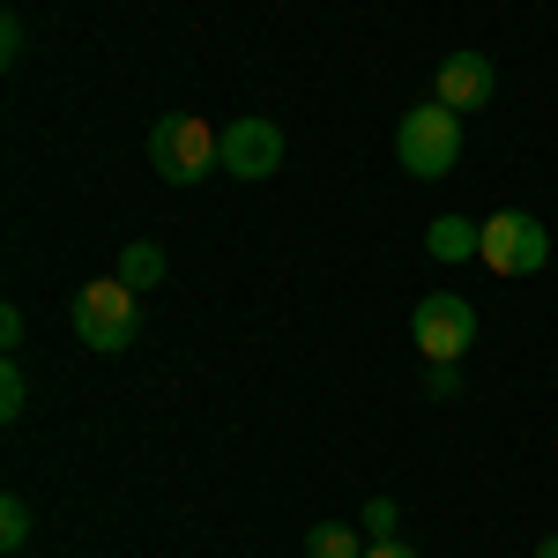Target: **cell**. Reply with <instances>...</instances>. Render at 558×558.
<instances>
[{
    "instance_id": "7c38bea8",
    "label": "cell",
    "mask_w": 558,
    "mask_h": 558,
    "mask_svg": "<svg viewBox=\"0 0 558 558\" xmlns=\"http://www.w3.org/2000/svg\"><path fill=\"white\" fill-rule=\"evenodd\" d=\"M23 544H31V507L8 492V499H0V551H23Z\"/></svg>"
},
{
    "instance_id": "6da1fadb",
    "label": "cell",
    "mask_w": 558,
    "mask_h": 558,
    "mask_svg": "<svg viewBox=\"0 0 558 558\" xmlns=\"http://www.w3.org/2000/svg\"><path fill=\"white\" fill-rule=\"evenodd\" d=\"M395 157H402V172L410 179H447L462 165V112L454 105H410L402 112V128H395Z\"/></svg>"
},
{
    "instance_id": "2e32d148",
    "label": "cell",
    "mask_w": 558,
    "mask_h": 558,
    "mask_svg": "<svg viewBox=\"0 0 558 558\" xmlns=\"http://www.w3.org/2000/svg\"><path fill=\"white\" fill-rule=\"evenodd\" d=\"M0 350H8V357L23 350V313H15V305H0Z\"/></svg>"
},
{
    "instance_id": "9c48e42d",
    "label": "cell",
    "mask_w": 558,
    "mask_h": 558,
    "mask_svg": "<svg viewBox=\"0 0 558 558\" xmlns=\"http://www.w3.org/2000/svg\"><path fill=\"white\" fill-rule=\"evenodd\" d=\"M305 558H365V529L357 521H313L305 529Z\"/></svg>"
},
{
    "instance_id": "4fadbf2b",
    "label": "cell",
    "mask_w": 558,
    "mask_h": 558,
    "mask_svg": "<svg viewBox=\"0 0 558 558\" xmlns=\"http://www.w3.org/2000/svg\"><path fill=\"white\" fill-rule=\"evenodd\" d=\"M425 395L432 402H454V395H462V365H454V357H432L425 365Z\"/></svg>"
},
{
    "instance_id": "52a82bcc",
    "label": "cell",
    "mask_w": 558,
    "mask_h": 558,
    "mask_svg": "<svg viewBox=\"0 0 558 558\" xmlns=\"http://www.w3.org/2000/svg\"><path fill=\"white\" fill-rule=\"evenodd\" d=\"M492 89H499V75H492V60H484V52H447V60H439V75H432V97H439V105H454V112L492 105Z\"/></svg>"
},
{
    "instance_id": "30bf717a",
    "label": "cell",
    "mask_w": 558,
    "mask_h": 558,
    "mask_svg": "<svg viewBox=\"0 0 558 558\" xmlns=\"http://www.w3.org/2000/svg\"><path fill=\"white\" fill-rule=\"evenodd\" d=\"M112 276H120V283H134V291H157V283H165V246H149V239H128Z\"/></svg>"
},
{
    "instance_id": "ac0fdd59",
    "label": "cell",
    "mask_w": 558,
    "mask_h": 558,
    "mask_svg": "<svg viewBox=\"0 0 558 558\" xmlns=\"http://www.w3.org/2000/svg\"><path fill=\"white\" fill-rule=\"evenodd\" d=\"M536 558H558V536H544V544H536Z\"/></svg>"
},
{
    "instance_id": "5b68a950",
    "label": "cell",
    "mask_w": 558,
    "mask_h": 558,
    "mask_svg": "<svg viewBox=\"0 0 558 558\" xmlns=\"http://www.w3.org/2000/svg\"><path fill=\"white\" fill-rule=\"evenodd\" d=\"M476 260H484L492 276H536V268L551 260V231L529 209H499V216H484V254Z\"/></svg>"
},
{
    "instance_id": "ba28073f",
    "label": "cell",
    "mask_w": 558,
    "mask_h": 558,
    "mask_svg": "<svg viewBox=\"0 0 558 558\" xmlns=\"http://www.w3.org/2000/svg\"><path fill=\"white\" fill-rule=\"evenodd\" d=\"M425 254L447 260V268H454V260H476V254H484V223H476V216H432Z\"/></svg>"
},
{
    "instance_id": "8fae6325",
    "label": "cell",
    "mask_w": 558,
    "mask_h": 558,
    "mask_svg": "<svg viewBox=\"0 0 558 558\" xmlns=\"http://www.w3.org/2000/svg\"><path fill=\"white\" fill-rule=\"evenodd\" d=\"M357 529H365V544H395V536H402V514H395V499H365Z\"/></svg>"
},
{
    "instance_id": "277c9868",
    "label": "cell",
    "mask_w": 558,
    "mask_h": 558,
    "mask_svg": "<svg viewBox=\"0 0 558 558\" xmlns=\"http://www.w3.org/2000/svg\"><path fill=\"white\" fill-rule=\"evenodd\" d=\"M410 343L425 350V365L432 357H470L476 343V305L470 299H454V291H425V299L410 305Z\"/></svg>"
},
{
    "instance_id": "3957f363",
    "label": "cell",
    "mask_w": 558,
    "mask_h": 558,
    "mask_svg": "<svg viewBox=\"0 0 558 558\" xmlns=\"http://www.w3.org/2000/svg\"><path fill=\"white\" fill-rule=\"evenodd\" d=\"M75 336H83L89 350H128L134 343V328H142V305H134V283H120V276H97V283H83L75 291Z\"/></svg>"
},
{
    "instance_id": "7a4b0ae2",
    "label": "cell",
    "mask_w": 558,
    "mask_h": 558,
    "mask_svg": "<svg viewBox=\"0 0 558 558\" xmlns=\"http://www.w3.org/2000/svg\"><path fill=\"white\" fill-rule=\"evenodd\" d=\"M149 165L165 186H202V179L223 165V134L209 120H194V112H165L157 128H149Z\"/></svg>"
},
{
    "instance_id": "5bb4252c",
    "label": "cell",
    "mask_w": 558,
    "mask_h": 558,
    "mask_svg": "<svg viewBox=\"0 0 558 558\" xmlns=\"http://www.w3.org/2000/svg\"><path fill=\"white\" fill-rule=\"evenodd\" d=\"M23 410H31V387H23V373H15V357H8V365H0V417L15 425Z\"/></svg>"
},
{
    "instance_id": "9a60e30c",
    "label": "cell",
    "mask_w": 558,
    "mask_h": 558,
    "mask_svg": "<svg viewBox=\"0 0 558 558\" xmlns=\"http://www.w3.org/2000/svg\"><path fill=\"white\" fill-rule=\"evenodd\" d=\"M0 60H8V68L23 60V23H15V15H0Z\"/></svg>"
},
{
    "instance_id": "8992f818",
    "label": "cell",
    "mask_w": 558,
    "mask_h": 558,
    "mask_svg": "<svg viewBox=\"0 0 558 558\" xmlns=\"http://www.w3.org/2000/svg\"><path fill=\"white\" fill-rule=\"evenodd\" d=\"M223 172H231V179L283 172V128H276V120H260V112H239V120L223 128Z\"/></svg>"
},
{
    "instance_id": "e0dca14e",
    "label": "cell",
    "mask_w": 558,
    "mask_h": 558,
    "mask_svg": "<svg viewBox=\"0 0 558 558\" xmlns=\"http://www.w3.org/2000/svg\"><path fill=\"white\" fill-rule=\"evenodd\" d=\"M365 558H417V551H410V544L395 536V544H365Z\"/></svg>"
}]
</instances>
